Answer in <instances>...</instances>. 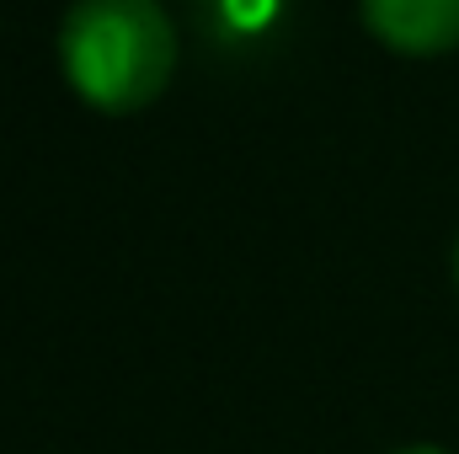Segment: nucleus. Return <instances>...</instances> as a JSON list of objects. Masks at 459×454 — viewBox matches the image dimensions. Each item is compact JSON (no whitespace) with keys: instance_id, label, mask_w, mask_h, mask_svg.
Here are the masks:
<instances>
[{"instance_id":"f257e3e1","label":"nucleus","mask_w":459,"mask_h":454,"mask_svg":"<svg viewBox=\"0 0 459 454\" xmlns=\"http://www.w3.org/2000/svg\"><path fill=\"white\" fill-rule=\"evenodd\" d=\"M59 59L91 108L134 113L171 81L177 32L155 0H81L65 16Z\"/></svg>"},{"instance_id":"f03ea898","label":"nucleus","mask_w":459,"mask_h":454,"mask_svg":"<svg viewBox=\"0 0 459 454\" xmlns=\"http://www.w3.org/2000/svg\"><path fill=\"white\" fill-rule=\"evenodd\" d=\"M363 22L401 54H444L459 43V0H363Z\"/></svg>"},{"instance_id":"7ed1b4c3","label":"nucleus","mask_w":459,"mask_h":454,"mask_svg":"<svg viewBox=\"0 0 459 454\" xmlns=\"http://www.w3.org/2000/svg\"><path fill=\"white\" fill-rule=\"evenodd\" d=\"M262 5H267V0H235V11H240L246 22H256V16H262Z\"/></svg>"},{"instance_id":"20e7f679","label":"nucleus","mask_w":459,"mask_h":454,"mask_svg":"<svg viewBox=\"0 0 459 454\" xmlns=\"http://www.w3.org/2000/svg\"><path fill=\"white\" fill-rule=\"evenodd\" d=\"M401 454H444V450H401Z\"/></svg>"},{"instance_id":"39448f33","label":"nucleus","mask_w":459,"mask_h":454,"mask_svg":"<svg viewBox=\"0 0 459 454\" xmlns=\"http://www.w3.org/2000/svg\"><path fill=\"white\" fill-rule=\"evenodd\" d=\"M455 267H459V262H455Z\"/></svg>"}]
</instances>
